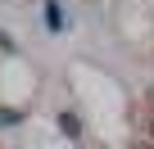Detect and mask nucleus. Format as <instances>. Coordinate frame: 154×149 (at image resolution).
I'll list each match as a JSON object with an SVG mask.
<instances>
[{"label": "nucleus", "mask_w": 154, "mask_h": 149, "mask_svg": "<svg viewBox=\"0 0 154 149\" xmlns=\"http://www.w3.org/2000/svg\"><path fill=\"white\" fill-rule=\"evenodd\" d=\"M59 127H63V136H72V140L82 136V127H77V118H72V113H59Z\"/></svg>", "instance_id": "nucleus-1"}, {"label": "nucleus", "mask_w": 154, "mask_h": 149, "mask_svg": "<svg viewBox=\"0 0 154 149\" xmlns=\"http://www.w3.org/2000/svg\"><path fill=\"white\" fill-rule=\"evenodd\" d=\"M45 18H50V27H54V32H59V27H63V9H59V5H54V0H50V5H45Z\"/></svg>", "instance_id": "nucleus-2"}, {"label": "nucleus", "mask_w": 154, "mask_h": 149, "mask_svg": "<svg viewBox=\"0 0 154 149\" xmlns=\"http://www.w3.org/2000/svg\"><path fill=\"white\" fill-rule=\"evenodd\" d=\"M23 122V113H9V109H0V127H18Z\"/></svg>", "instance_id": "nucleus-3"}, {"label": "nucleus", "mask_w": 154, "mask_h": 149, "mask_svg": "<svg viewBox=\"0 0 154 149\" xmlns=\"http://www.w3.org/2000/svg\"><path fill=\"white\" fill-rule=\"evenodd\" d=\"M0 50H9V54H14V41H9L5 32H0Z\"/></svg>", "instance_id": "nucleus-4"}]
</instances>
